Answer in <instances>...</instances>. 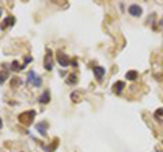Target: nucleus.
Segmentation results:
<instances>
[{"label": "nucleus", "mask_w": 163, "mask_h": 152, "mask_svg": "<svg viewBox=\"0 0 163 152\" xmlns=\"http://www.w3.org/2000/svg\"><path fill=\"white\" fill-rule=\"evenodd\" d=\"M26 84H33L34 87H41L42 86V79L39 75H37L35 71H29L27 72V77H26Z\"/></svg>", "instance_id": "obj_1"}, {"label": "nucleus", "mask_w": 163, "mask_h": 152, "mask_svg": "<svg viewBox=\"0 0 163 152\" xmlns=\"http://www.w3.org/2000/svg\"><path fill=\"white\" fill-rule=\"evenodd\" d=\"M34 117H35V112H34V110H27V112L19 114L18 120L22 122L23 125H30L31 122L34 121Z\"/></svg>", "instance_id": "obj_2"}, {"label": "nucleus", "mask_w": 163, "mask_h": 152, "mask_svg": "<svg viewBox=\"0 0 163 152\" xmlns=\"http://www.w3.org/2000/svg\"><path fill=\"white\" fill-rule=\"evenodd\" d=\"M56 59H57V63L60 64V67H63V68H67V67H69L71 65V59L65 55L64 52H61V50H57V53H56Z\"/></svg>", "instance_id": "obj_3"}, {"label": "nucleus", "mask_w": 163, "mask_h": 152, "mask_svg": "<svg viewBox=\"0 0 163 152\" xmlns=\"http://www.w3.org/2000/svg\"><path fill=\"white\" fill-rule=\"evenodd\" d=\"M52 49H46V55H45V60H44V67L46 71H52L53 69V59H52Z\"/></svg>", "instance_id": "obj_4"}, {"label": "nucleus", "mask_w": 163, "mask_h": 152, "mask_svg": "<svg viewBox=\"0 0 163 152\" xmlns=\"http://www.w3.org/2000/svg\"><path fill=\"white\" fill-rule=\"evenodd\" d=\"M128 12L132 16H136V18H139V16H141V14H143V8L139 6V4H130L129 8H128Z\"/></svg>", "instance_id": "obj_5"}, {"label": "nucleus", "mask_w": 163, "mask_h": 152, "mask_svg": "<svg viewBox=\"0 0 163 152\" xmlns=\"http://www.w3.org/2000/svg\"><path fill=\"white\" fill-rule=\"evenodd\" d=\"M35 129H37V132H38L41 136L45 137L46 136V129H48V122L46 121H41L38 122V124L35 125Z\"/></svg>", "instance_id": "obj_6"}, {"label": "nucleus", "mask_w": 163, "mask_h": 152, "mask_svg": "<svg viewBox=\"0 0 163 152\" xmlns=\"http://www.w3.org/2000/svg\"><path fill=\"white\" fill-rule=\"evenodd\" d=\"M92 72H94V75H95L98 81H102V79H103V76H105V73H106L103 67H94L92 68Z\"/></svg>", "instance_id": "obj_7"}, {"label": "nucleus", "mask_w": 163, "mask_h": 152, "mask_svg": "<svg viewBox=\"0 0 163 152\" xmlns=\"http://www.w3.org/2000/svg\"><path fill=\"white\" fill-rule=\"evenodd\" d=\"M124 88H125V81H122V80H118L113 84V92H116L117 95H120L124 91Z\"/></svg>", "instance_id": "obj_8"}, {"label": "nucleus", "mask_w": 163, "mask_h": 152, "mask_svg": "<svg viewBox=\"0 0 163 152\" xmlns=\"http://www.w3.org/2000/svg\"><path fill=\"white\" fill-rule=\"evenodd\" d=\"M14 23H15V18H14V16H7V18L3 20V23L0 24V29H2V30H6L7 27L14 26Z\"/></svg>", "instance_id": "obj_9"}, {"label": "nucleus", "mask_w": 163, "mask_h": 152, "mask_svg": "<svg viewBox=\"0 0 163 152\" xmlns=\"http://www.w3.org/2000/svg\"><path fill=\"white\" fill-rule=\"evenodd\" d=\"M38 101H39V103H42V105H46L50 102V92H49V90H45V91L41 94Z\"/></svg>", "instance_id": "obj_10"}, {"label": "nucleus", "mask_w": 163, "mask_h": 152, "mask_svg": "<svg viewBox=\"0 0 163 152\" xmlns=\"http://www.w3.org/2000/svg\"><path fill=\"white\" fill-rule=\"evenodd\" d=\"M137 76H139V73L136 71H128L125 73V79L126 80H130V81H134L137 79Z\"/></svg>", "instance_id": "obj_11"}, {"label": "nucleus", "mask_w": 163, "mask_h": 152, "mask_svg": "<svg viewBox=\"0 0 163 152\" xmlns=\"http://www.w3.org/2000/svg\"><path fill=\"white\" fill-rule=\"evenodd\" d=\"M10 69L11 71H14V72H16V71H22V65H20L18 61H12L11 63V67H10Z\"/></svg>", "instance_id": "obj_12"}, {"label": "nucleus", "mask_w": 163, "mask_h": 152, "mask_svg": "<svg viewBox=\"0 0 163 152\" xmlns=\"http://www.w3.org/2000/svg\"><path fill=\"white\" fill-rule=\"evenodd\" d=\"M8 75H10L8 71H0V84H3L8 79Z\"/></svg>", "instance_id": "obj_13"}, {"label": "nucleus", "mask_w": 163, "mask_h": 152, "mask_svg": "<svg viewBox=\"0 0 163 152\" xmlns=\"http://www.w3.org/2000/svg\"><path fill=\"white\" fill-rule=\"evenodd\" d=\"M67 83H68V84H76V83H77V79H76V75H75V73H72V75H68Z\"/></svg>", "instance_id": "obj_14"}, {"label": "nucleus", "mask_w": 163, "mask_h": 152, "mask_svg": "<svg viewBox=\"0 0 163 152\" xmlns=\"http://www.w3.org/2000/svg\"><path fill=\"white\" fill-rule=\"evenodd\" d=\"M160 116H163V109H158V112L155 113V118H158L159 120V117Z\"/></svg>", "instance_id": "obj_15"}, {"label": "nucleus", "mask_w": 163, "mask_h": 152, "mask_svg": "<svg viewBox=\"0 0 163 152\" xmlns=\"http://www.w3.org/2000/svg\"><path fill=\"white\" fill-rule=\"evenodd\" d=\"M2 126H3V121H2V118H0V129H2Z\"/></svg>", "instance_id": "obj_16"}, {"label": "nucleus", "mask_w": 163, "mask_h": 152, "mask_svg": "<svg viewBox=\"0 0 163 152\" xmlns=\"http://www.w3.org/2000/svg\"><path fill=\"white\" fill-rule=\"evenodd\" d=\"M160 26H162V27H163V19H162V20H160Z\"/></svg>", "instance_id": "obj_17"}, {"label": "nucleus", "mask_w": 163, "mask_h": 152, "mask_svg": "<svg viewBox=\"0 0 163 152\" xmlns=\"http://www.w3.org/2000/svg\"><path fill=\"white\" fill-rule=\"evenodd\" d=\"M2 14H3V11H2V10H0V16H2Z\"/></svg>", "instance_id": "obj_18"}, {"label": "nucleus", "mask_w": 163, "mask_h": 152, "mask_svg": "<svg viewBox=\"0 0 163 152\" xmlns=\"http://www.w3.org/2000/svg\"><path fill=\"white\" fill-rule=\"evenodd\" d=\"M156 152H163V151H156Z\"/></svg>", "instance_id": "obj_19"}, {"label": "nucleus", "mask_w": 163, "mask_h": 152, "mask_svg": "<svg viewBox=\"0 0 163 152\" xmlns=\"http://www.w3.org/2000/svg\"><path fill=\"white\" fill-rule=\"evenodd\" d=\"M162 143H163V141H162Z\"/></svg>", "instance_id": "obj_20"}]
</instances>
